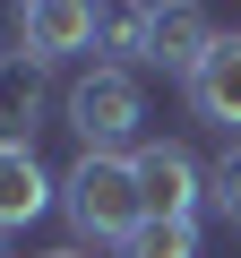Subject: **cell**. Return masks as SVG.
<instances>
[{"label": "cell", "mask_w": 241, "mask_h": 258, "mask_svg": "<svg viewBox=\"0 0 241 258\" xmlns=\"http://www.w3.org/2000/svg\"><path fill=\"white\" fill-rule=\"evenodd\" d=\"M61 215L78 224V241H130L147 224V198H138V164L130 155H78L61 172Z\"/></svg>", "instance_id": "obj_1"}, {"label": "cell", "mask_w": 241, "mask_h": 258, "mask_svg": "<svg viewBox=\"0 0 241 258\" xmlns=\"http://www.w3.org/2000/svg\"><path fill=\"white\" fill-rule=\"evenodd\" d=\"M69 129L86 138V155H120L138 138V120H147V95H138V69H120V60H103V69H86L78 86H69Z\"/></svg>", "instance_id": "obj_2"}, {"label": "cell", "mask_w": 241, "mask_h": 258, "mask_svg": "<svg viewBox=\"0 0 241 258\" xmlns=\"http://www.w3.org/2000/svg\"><path fill=\"white\" fill-rule=\"evenodd\" d=\"M138 164V198L147 215H172V224H198V198H207V172L181 155V147H130Z\"/></svg>", "instance_id": "obj_3"}, {"label": "cell", "mask_w": 241, "mask_h": 258, "mask_svg": "<svg viewBox=\"0 0 241 258\" xmlns=\"http://www.w3.org/2000/svg\"><path fill=\"white\" fill-rule=\"evenodd\" d=\"M215 35H224V26H215L207 9L172 0V9H155V18H147V69H172V78L190 86V78H198V60L215 52Z\"/></svg>", "instance_id": "obj_4"}, {"label": "cell", "mask_w": 241, "mask_h": 258, "mask_svg": "<svg viewBox=\"0 0 241 258\" xmlns=\"http://www.w3.org/2000/svg\"><path fill=\"white\" fill-rule=\"evenodd\" d=\"M95 26H103V18L78 9V0H26V9H18V52L52 69V60H69V52H86Z\"/></svg>", "instance_id": "obj_5"}, {"label": "cell", "mask_w": 241, "mask_h": 258, "mask_svg": "<svg viewBox=\"0 0 241 258\" xmlns=\"http://www.w3.org/2000/svg\"><path fill=\"white\" fill-rule=\"evenodd\" d=\"M43 112H52V78H43V60L9 52V60H0V147H26V155H35Z\"/></svg>", "instance_id": "obj_6"}, {"label": "cell", "mask_w": 241, "mask_h": 258, "mask_svg": "<svg viewBox=\"0 0 241 258\" xmlns=\"http://www.w3.org/2000/svg\"><path fill=\"white\" fill-rule=\"evenodd\" d=\"M190 112L215 120V129H241V26L215 35V52L198 60V78H190Z\"/></svg>", "instance_id": "obj_7"}, {"label": "cell", "mask_w": 241, "mask_h": 258, "mask_svg": "<svg viewBox=\"0 0 241 258\" xmlns=\"http://www.w3.org/2000/svg\"><path fill=\"white\" fill-rule=\"evenodd\" d=\"M52 198H61V181H43V164L26 147H0V232H26Z\"/></svg>", "instance_id": "obj_8"}, {"label": "cell", "mask_w": 241, "mask_h": 258, "mask_svg": "<svg viewBox=\"0 0 241 258\" xmlns=\"http://www.w3.org/2000/svg\"><path fill=\"white\" fill-rule=\"evenodd\" d=\"M120 258H198V224H172V215H147L130 241H120Z\"/></svg>", "instance_id": "obj_9"}, {"label": "cell", "mask_w": 241, "mask_h": 258, "mask_svg": "<svg viewBox=\"0 0 241 258\" xmlns=\"http://www.w3.org/2000/svg\"><path fill=\"white\" fill-rule=\"evenodd\" d=\"M207 198H215V215H224V224H241V138L215 155V172H207Z\"/></svg>", "instance_id": "obj_10"}, {"label": "cell", "mask_w": 241, "mask_h": 258, "mask_svg": "<svg viewBox=\"0 0 241 258\" xmlns=\"http://www.w3.org/2000/svg\"><path fill=\"white\" fill-rule=\"evenodd\" d=\"M147 18H155V9H120V18H103V35H112L120 69H130V60H147Z\"/></svg>", "instance_id": "obj_11"}, {"label": "cell", "mask_w": 241, "mask_h": 258, "mask_svg": "<svg viewBox=\"0 0 241 258\" xmlns=\"http://www.w3.org/2000/svg\"><path fill=\"white\" fill-rule=\"evenodd\" d=\"M43 258H86V249H78V241H69V249H43Z\"/></svg>", "instance_id": "obj_12"}, {"label": "cell", "mask_w": 241, "mask_h": 258, "mask_svg": "<svg viewBox=\"0 0 241 258\" xmlns=\"http://www.w3.org/2000/svg\"><path fill=\"white\" fill-rule=\"evenodd\" d=\"M0 258H9V249H0Z\"/></svg>", "instance_id": "obj_13"}]
</instances>
